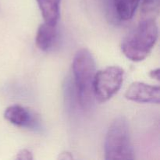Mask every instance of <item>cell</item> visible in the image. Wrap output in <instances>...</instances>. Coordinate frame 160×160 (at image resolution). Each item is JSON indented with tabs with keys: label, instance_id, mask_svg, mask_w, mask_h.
Listing matches in <instances>:
<instances>
[{
	"label": "cell",
	"instance_id": "6",
	"mask_svg": "<svg viewBox=\"0 0 160 160\" xmlns=\"http://www.w3.org/2000/svg\"><path fill=\"white\" fill-rule=\"evenodd\" d=\"M34 116L23 106L12 105L6 109L4 117L15 126L20 128H32L34 125Z\"/></svg>",
	"mask_w": 160,
	"mask_h": 160
},
{
	"label": "cell",
	"instance_id": "10",
	"mask_svg": "<svg viewBox=\"0 0 160 160\" xmlns=\"http://www.w3.org/2000/svg\"><path fill=\"white\" fill-rule=\"evenodd\" d=\"M160 0H143L141 6L142 20H156L159 12Z\"/></svg>",
	"mask_w": 160,
	"mask_h": 160
},
{
	"label": "cell",
	"instance_id": "12",
	"mask_svg": "<svg viewBox=\"0 0 160 160\" xmlns=\"http://www.w3.org/2000/svg\"><path fill=\"white\" fill-rule=\"evenodd\" d=\"M149 75L152 78H154V79L157 80V81H159V69L157 68L151 70Z\"/></svg>",
	"mask_w": 160,
	"mask_h": 160
},
{
	"label": "cell",
	"instance_id": "3",
	"mask_svg": "<svg viewBox=\"0 0 160 160\" xmlns=\"http://www.w3.org/2000/svg\"><path fill=\"white\" fill-rule=\"evenodd\" d=\"M105 159H134L129 126L123 117L116 118L108 130L105 140Z\"/></svg>",
	"mask_w": 160,
	"mask_h": 160
},
{
	"label": "cell",
	"instance_id": "7",
	"mask_svg": "<svg viewBox=\"0 0 160 160\" xmlns=\"http://www.w3.org/2000/svg\"><path fill=\"white\" fill-rule=\"evenodd\" d=\"M57 35L56 25L45 22L38 29L35 42L38 48L44 52L48 51L54 45Z\"/></svg>",
	"mask_w": 160,
	"mask_h": 160
},
{
	"label": "cell",
	"instance_id": "9",
	"mask_svg": "<svg viewBox=\"0 0 160 160\" xmlns=\"http://www.w3.org/2000/svg\"><path fill=\"white\" fill-rule=\"evenodd\" d=\"M141 0H113L114 7L119 18L123 20H131Z\"/></svg>",
	"mask_w": 160,
	"mask_h": 160
},
{
	"label": "cell",
	"instance_id": "11",
	"mask_svg": "<svg viewBox=\"0 0 160 160\" xmlns=\"http://www.w3.org/2000/svg\"><path fill=\"white\" fill-rule=\"evenodd\" d=\"M16 159L19 160H31L33 159L32 153L28 149H21L17 153Z\"/></svg>",
	"mask_w": 160,
	"mask_h": 160
},
{
	"label": "cell",
	"instance_id": "8",
	"mask_svg": "<svg viewBox=\"0 0 160 160\" xmlns=\"http://www.w3.org/2000/svg\"><path fill=\"white\" fill-rule=\"evenodd\" d=\"M44 20L50 24H57L60 12V0H37Z\"/></svg>",
	"mask_w": 160,
	"mask_h": 160
},
{
	"label": "cell",
	"instance_id": "5",
	"mask_svg": "<svg viewBox=\"0 0 160 160\" xmlns=\"http://www.w3.org/2000/svg\"><path fill=\"white\" fill-rule=\"evenodd\" d=\"M125 97L130 101L140 103L159 104L160 89L159 86H153L143 82H134L128 88Z\"/></svg>",
	"mask_w": 160,
	"mask_h": 160
},
{
	"label": "cell",
	"instance_id": "2",
	"mask_svg": "<svg viewBox=\"0 0 160 160\" xmlns=\"http://www.w3.org/2000/svg\"><path fill=\"white\" fill-rule=\"evenodd\" d=\"M156 20H142L121 44V50L128 59L134 62L144 60L152 50L158 39Z\"/></svg>",
	"mask_w": 160,
	"mask_h": 160
},
{
	"label": "cell",
	"instance_id": "4",
	"mask_svg": "<svg viewBox=\"0 0 160 160\" xmlns=\"http://www.w3.org/2000/svg\"><path fill=\"white\" fill-rule=\"evenodd\" d=\"M124 70L117 66L107 67L96 72L94 81L95 98L99 102L109 101L121 88Z\"/></svg>",
	"mask_w": 160,
	"mask_h": 160
},
{
	"label": "cell",
	"instance_id": "13",
	"mask_svg": "<svg viewBox=\"0 0 160 160\" xmlns=\"http://www.w3.org/2000/svg\"><path fill=\"white\" fill-rule=\"evenodd\" d=\"M59 159H70L73 158V156L70 155V153L69 152H62L59 155Z\"/></svg>",
	"mask_w": 160,
	"mask_h": 160
},
{
	"label": "cell",
	"instance_id": "1",
	"mask_svg": "<svg viewBox=\"0 0 160 160\" xmlns=\"http://www.w3.org/2000/svg\"><path fill=\"white\" fill-rule=\"evenodd\" d=\"M78 101L84 109H91L95 102L94 81L96 67L92 53L86 48L78 50L72 63Z\"/></svg>",
	"mask_w": 160,
	"mask_h": 160
}]
</instances>
